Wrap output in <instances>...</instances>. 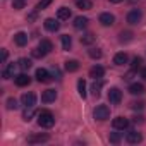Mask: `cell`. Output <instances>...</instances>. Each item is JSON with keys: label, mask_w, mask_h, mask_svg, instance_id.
<instances>
[{"label": "cell", "mask_w": 146, "mask_h": 146, "mask_svg": "<svg viewBox=\"0 0 146 146\" xmlns=\"http://www.w3.org/2000/svg\"><path fill=\"white\" fill-rule=\"evenodd\" d=\"M17 107H19V105H17V100H16V98H9V100H7V108H9V110H16Z\"/></svg>", "instance_id": "836d02e7"}, {"label": "cell", "mask_w": 146, "mask_h": 146, "mask_svg": "<svg viewBox=\"0 0 146 146\" xmlns=\"http://www.w3.org/2000/svg\"><path fill=\"white\" fill-rule=\"evenodd\" d=\"M14 70H16V64H9V65L4 69V72H2V78H4V79L14 78Z\"/></svg>", "instance_id": "e0dca14e"}, {"label": "cell", "mask_w": 146, "mask_h": 146, "mask_svg": "<svg viewBox=\"0 0 146 146\" xmlns=\"http://www.w3.org/2000/svg\"><path fill=\"white\" fill-rule=\"evenodd\" d=\"M141 78L146 81V67H143V69H141Z\"/></svg>", "instance_id": "b9f144b4"}, {"label": "cell", "mask_w": 146, "mask_h": 146, "mask_svg": "<svg viewBox=\"0 0 146 146\" xmlns=\"http://www.w3.org/2000/svg\"><path fill=\"white\" fill-rule=\"evenodd\" d=\"M120 100H122L120 90H119V88H110V91H108V102L113 103V105H119Z\"/></svg>", "instance_id": "3957f363"}, {"label": "cell", "mask_w": 146, "mask_h": 146, "mask_svg": "<svg viewBox=\"0 0 146 146\" xmlns=\"http://www.w3.org/2000/svg\"><path fill=\"white\" fill-rule=\"evenodd\" d=\"M31 55H33L35 58H41V57H45L46 53H45V52H43V50H41V48L38 46V48H35V50L31 52Z\"/></svg>", "instance_id": "1f68e13d"}, {"label": "cell", "mask_w": 146, "mask_h": 146, "mask_svg": "<svg viewBox=\"0 0 146 146\" xmlns=\"http://www.w3.org/2000/svg\"><path fill=\"white\" fill-rule=\"evenodd\" d=\"M43 24H45V29H46V31H52V33H55V31L60 28V24H58L55 19H52V17H50V19H45Z\"/></svg>", "instance_id": "4fadbf2b"}, {"label": "cell", "mask_w": 146, "mask_h": 146, "mask_svg": "<svg viewBox=\"0 0 146 146\" xmlns=\"http://www.w3.org/2000/svg\"><path fill=\"white\" fill-rule=\"evenodd\" d=\"M125 141H127L129 144H137V143L143 141V136H141V132H137V131H129L127 136H125Z\"/></svg>", "instance_id": "8992f818"}, {"label": "cell", "mask_w": 146, "mask_h": 146, "mask_svg": "<svg viewBox=\"0 0 146 146\" xmlns=\"http://www.w3.org/2000/svg\"><path fill=\"white\" fill-rule=\"evenodd\" d=\"M19 67H21L23 70H28V69L31 67V60H29V58H21V60H19Z\"/></svg>", "instance_id": "4dcf8cb0"}, {"label": "cell", "mask_w": 146, "mask_h": 146, "mask_svg": "<svg viewBox=\"0 0 146 146\" xmlns=\"http://www.w3.org/2000/svg\"><path fill=\"white\" fill-rule=\"evenodd\" d=\"M103 74H105V69H103L102 65H93V67L90 69V76H91L93 79H102Z\"/></svg>", "instance_id": "9c48e42d"}, {"label": "cell", "mask_w": 146, "mask_h": 146, "mask_svg": "<svg viewBox=\"0 0 146 146\" xmlns=\"http://www.w3.org/2000/svg\"><path fill=\"white\" fill-rule=\"evenodd\" d=\"M108 139H110V143H113V144H119V143H120V136H119V132H110Z\"/></svg>", "instance_id": "e575fe53"}, {"label": "cell", "mask_w": 146, "mask_h": 146, "mask_svg": "<svg viewBox=\"0 0 146 146\" xmlns=\"http://www.w3.org/2000/svg\"><path fill=\"white\" fill-rule=\"evenodd\" d=\"M38 46H40L45 53H50V52L53 50V45H52V41H50V40H41Z\"/></svg>", "instance_id": "7402d4cb"}, {"label": "cell", "mask_w": 146, "mask_h": 146, "mask_svg": "<svg viewBox=\"0 0 146 146\" xmlns=\"http://www.w3.org/2000/svg\"><path fill=\"white\" fill-rule=\"evenodd\" d=\"M76 5L79 9H83V11H90L93 7V4L90 2V0H76Z\"/></svg>", "instance_id": "cb8c5ba5"}, {"label": "cell", "mask_w": 146, "mask_h": 146, "mask_svg": "<svg viewBox=\"0 0 146 146\" xmlns=\"http://www.w3.org/2000/svg\"><path fill=\"white\" fill-rule=\"evenodd\" d=\"M50 4H52V0H41V2H40V4L36 5V11L40 12V11H43V9H46V7H48Z\"/></svg>", "instance_id": "d590c367"}, {"label": "cell", "mask_w": 146, "mask_h": 146, "mask_svg": "<svg viewBox=\"0 0 146 146\" xmlns=\"http://www.w3.org/2000/svg\"><path fill=\"white\" fill-rule=\"evenodd\" d=\"M113 64H115V65H124V64H127V53H124V52L115 53V57H113Z\"/></svg>", "instance_id": "ac0fdd59"}, {"label": "cell", "mask_w": 146, "mask_h": 146, "mask_svg": "<svg viewBox=\"0 0 146 146\" xmlns=\"http://www.w3.org/2000/svg\"><path fill=\"white\" fill-rule=\"evenodd\" d=\"M143 119H144L143 115H139V117H134V122H136V124H137V122H139V124H143V122H144Z\"/></svg>", "instance_id": "ab89813d"}, {"label": "cell", "mask_w": 146, "mask_h": 146, "mask_svg": "<svg viewBox=\"0 0 146 146\" xmlns=\"http://www.w3.org/2000/svg\"><path fill=\"white\" fill-rule=\"evenodd\" d=\"M48 141V134H31L28 137V143L29 144H36V143H45Z\"/></svg>", "instance_id": "7c38bea8"}, {"label": "cell", "mask_w": 146, "mask_h": 146, "mask_svg": "<svg viewBox=\"0 0 146 146\" xmlns=\"http://www.w3.org/2000/svg\"><path fill=\"white\" fill-rule=\"evenodd\" d=\"M38 124H40V127L50 129V127L55 124V119H53L52 112H48V110H41V112L38 113Z\"/></svg>", "instance_id": "6da1fadb"}, {"label": "cell", "mask_w": 146, "mask_h": 146, "mask_svg": "<svg viewBox=\"0 0 146 146\" xmlns=\"http://www.w3.org/2000/svg\"><path fill=\"white\" fill-rule=\"evenodd\" d=\"M7 55H9V53H7V50H5V48H2V62H5V60H7Z\"/></svg>", "instance_id": "f35d334b"}, {"label": "cell", "mask_w": 146, "mask_h": 146, "mask_svg": "<svg viewBox=\"0 0 146 146\" xmlns=\"http://www.w3.org/2000/svg\"><path fill=\"white\" fill-rule=\"evenodd\" d=\"M100 23H102V26H112L115 23V17L110 12H103V14H100Z\"/></svg>", "instance_id": "30bf717a"}, {"label": "cell", "mask_w": 146, "mask_h": 146, "mask_svg": "<svg viewBox=\"0 0 146 146\" xmlns=\"http://www.w3.org/2000/svg\"><path fill=\"white\" fill-rule=\"evenodd\" d=\"M14 41H16V45H19V46H24L26 43H28V35L26 33H16L14 35Z\"/></svg>", "instance_id": "9a60e30c"}, {"label": "cell", "mask_w": 146, "mask_h": 146, "mask_svg": "<svg viewBox=\"0 0 146 146\" xmlns=\"http://www.w3.org/2000/svg\"><path fill=\"white\" fill-rule=\"evenodd\" d=\"M112 125H113V129H117V131H124V129L129 127V120H127L125 117H115L113 122H112Z\"/></svg>", "instance_id": "5b68a950"}, {"label": "cell", "mask_w": 146, "mask_h": 146, "mask_svg": "<svg viewBox=\"0 0 146 146\" xmlns=\"http://www.w3.org/2000/svg\"><path fill=\"white\" fill-rule=\"evenodd\" d=\"M79 69V62L78 60H67L65 62V70L67 72H76Z\"/></svg>", "instance_id": "44dd1931"}, {"label": "cell", "mask_w": 146, "mask_h": 146, "mask_svg": "<svg viewBox=\"0 0 146 146\" xmlns=\"http://www.w3.org/2000/svg\"><path fill=\"white\" fill-rule=\"evenodd\" d=\"M131 108L132 110H143L144 108V102H132L131 103Z\"/></svg>", "instance_id": "8d00e7d4"}, {"label": "cell", "mask_w": 146, "mask_h": 146, "mask_svg": "<svg viewBox=\"0 0 146 146\" xmlns=\"http://www.w3.org/2000/svg\"><path fill=\"white\" fill-rule=\"evenodd\" d=\"M88 53L91 58H102V50H98V48H91Z\"/></svg>", "instance_id": "d6a6232c"}, {"label": "cell", "mask_w": 146, "mask_h": 146, "mask_svg": "<svg viewBox=\"0 0 146 146\" xmlns=\"http://www.w3.org/2000/svg\"><path fill=\"white\" fill-rule=\"evenodd\" d=\"M86 26H88V17L79 16V17L74 19V28H76V29H84Z\"/></svg>", "instance_id": "ffe728a7"}, {"label": "cell", "mask_w": 146, "mask_h": 146, "mask_svg": "<svg viewBox=\"0 0 146 146\" xmlns=\"http://www.w3.org/2000/svg\"><path fill=\"white\" fill-rule=\"evenodd\" d=\"M72 14H70V9H67V7H60L58 11H57V17L60 19V21H65V19H69Z\"/></svg>", "instance_id": "d6986e66"}, {"label": "cell", "mask_w": 146, "mask_h": 146, "mask_svg": "<svg viewBox=\"0 0 146 146\" xmlns=\"http://www.w3.org/2000/svg\"><path fill=\"white\" fill-rule=\"evenodd\" d=\"M93 41H95V35L93 33H86V35L81 36V43L83 45H91Z\"/></svg>", "instance_id": "484cf974"}, {"label": "cell", "mask_w": 146, "mask_h": 146, "mask_svg": "<svg viewBox=\"0 0 146 146\" xmlns=\"http://www.w3.org/2000/svg\"><path fill=\"white\" fill-rule=\"evenodd\" d=\"M110 2H112V4H120L122 0H110Z\"/></svg>", "instance_id": "7bdbcfd3"}, {"label": "cell", "mask_w": 146, "mask_h": 146, "mask_svg": "<svg viewBox=\"0 0 146 146\" xmlns=\"http://www.w3.org/2000/svg\"><path fill=\"white\" fill-rule=\"evenodd\" d=\"M132 40V33L131 31H122L120 33V41L122 43H127V41H131Z\"/></svg>", "instance_id": "f546056e"}, {"label": "cell", "mask_w": 146, "mask_h": 146, "mask_svg": "<svg viewBox=\"0 0 146 146\" xmlns=\"http://www.w3.org/2000/svg\"><path fill=\"white\" fill-rule=\"evenodd\" d=\"M129 93H131V95H143V93H144V86H143L141 83H132V84L129 86Z\"/></svg>", "instance_id": "2e32d148"}, {"label": "cell", "mask_w": 146, "mask_h": 146, "mask_svg": "<svg viewBox=\"0 0 146 146\" xmlns=\"http://www.w3.org/2000/svg\"><path fill=\"white\" fill-rule=\"evenodd\" d=\"M102 86H103V81H102V79H95V83H93V86H91V93H93L95 96H100Z\"/></svg>", "instance_id": "603a6c76"}, {"label": "cell", "mask_w": 146, "mask_h": 146, "mask_svg": "<svg viewBox=\"0 0 146 146\" xmlns=\"http://www.w3.org/2000/svg\"><path fill=\"white\" fill-rule=\"evenodd\" d=\"M53 76H57V79H60V70L57 67H53Z\"/></svg>", "instance_id": "60d3db41"}, {"label": "cell", "mask_w": 146, "mask_h": 146, "mask_svg": "<svg viewBox=\"0 0 146 146\" xmlns=\"http://www.w3.org/2000/svg\"><path fill=\"white\" fill-rule=\"evenodd\" d=\"M29 83H31V78H29V76H26V74L16 76V84H17L19 88H24V86H28Z\"/></svg>", "instance_id": "5bb4252c"}, {"label": "cell", "mask_w": 146, "mask_h": 146, "mask_svg": "<svg viewBox=\"0 0 146 146\" xmlns=\"http://www.w3.org/2000/svg\"><path fill=\"white\" fill-rule=\"evenodd\" d=\"M33 117H35V110H33V107H26V110H24V113H23V119H24L26 122H29Z\"/></svg>", "instance_id": "4316f807"}, {"label": "cell", "mask_w": 146, "mask_h": 146, "mask_svg": "<svg viewBox=\"0 0 146 146\" xmlns=\"http://www.w3.org/2000/svg\"><path fill=\"white\" fill-rule=\"evenodd\" d=\"M36 81L38 83H50L52 81V78H50L46 69H38L36 70Z\"/></svg>", "instance_id": "52a82bcc"}, {"label": "cell", "mask_w": 146, "mask_h": 146, "mask_svg": "<svg viewBox=\"0 0 146 146\" xmlns=\"http://www.w3.org/2000/svg\"><path fill=\"white\" fill-rule=\"evenodd\" d=\"M55 98H57L55 90H46V91H43V95H41V102H43V103H52V102H55Z\"/></svg>", "instance_id": "8fae6325"}, {"label": "cell", "mask_w": 146, "mask_h": 146, "mask_svg": "<svg viewBox=\"0 0 146 146\" xmlns=\"http://www.w3.org/2000/svg\"><path fill=\"white\" fill-rule=\"evenodd\" d=\"M21 103H23L24 107H35V103H36V96H35L33 93H24V95L21 96Z\"/></svg>", "instance_id": "ba28073f"}, {"label": "cell", "mask_w": 146, "mask_h": 146, "mask_svg": "<svg viewBox=\"0 0 146 146\" xmlns=\"http://www.w3.org/2000/svg\"><path fill=\"white\" fill-rule=\"evenodd\" d=\"M132 70H137V69H143V58L141 57H134L132 58Z\"/></svg>", "instance_id": "f1b7e54d"}, {"label": "cell", "mask_w": 146, "mask_h": 146, "mask_svg": "<svg viewBox=\"0 0 146 146\" xmlns=\"http://www.w3.org/2000/svg\"><path fill=\"white\" fill-rule=\"evenodd\" d=\"M78 91H79V96L81 98H86V81L84 79H79L78 81Z\"/></svg>", "instance_id": "d4e9b609"}, {"label": "cell", "mask_w": 146, "mask_h": 146, "mask_svg": "<svg viewBox=\"0 0 146 146\" xmlns=\"http://www.w3.org/2000/svg\"><path fill=\"white\" fill-rule=\"evenodd\" d=\"M12 7H14L16 11L24 9V0H14V2H12Z\"/></svg>", "instance_id": "74e56055"}, {"label": "cell", "mask_w": 146, "mask_h": 146, "mask_svg": "<svg viewBox=\"0 0 146 146\" xmlns=\"http://www.w3.org/2000/svg\"><path fill=\"white\" fill-rule=\"evenodd\" d=\"M141 17H143V12H141L139 9H132V11L127 14V23H129V24H137V23L141 21Z\"/></svg>", "instance_id": "277c9868"}, {"label": "cell", "mask_w": 146, "mask_h": 146, "mask_svg": "<svg viewBox=\"0 0 146 146\" xmlns=\"http://www.w3.org/2000/svg\"><path fill=\"white\" fill-rule=\"evenodd\" d=\"M70 46H72L70 36H69V35H64V36H62V48H64V50H69Z\"/></svg>", "instance_id": "83f0119b"}, {"label": "cell", "mask_w": 146, "mask_h": 146, "mask_svg": "<svg viewBox=\"0 0 146 146\" xmlns=\"http://www.w3.org/2000/svg\"><path fill=\"white\" fill-rule=\"evenodd\" d=\"M93 117H95L96 120H107V119L110 117V108H108L107 105H98V107L95 108V112H93Z\"/></svg>", "instance_id": "7a4b0ae2"}]
</instances>
